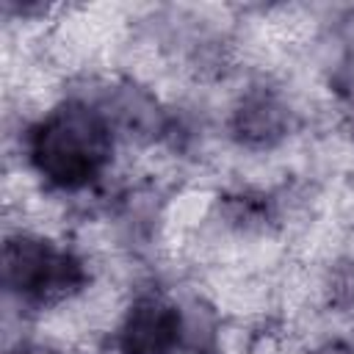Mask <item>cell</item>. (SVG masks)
<instances>
[{
	"label": "cell",
	"mask_w": 354,
	"mask_h": 354,
	"mask_svg": "<svg viewBox=\"0 0 354 354\" xmlns=\"http://www.w3.org/2000/svg\"><path fill=\"white\" fill-rule=\"evenodd\" d=\"M3 282L19 301L41 307L83 290L88 271L69 249L47 238L17 235L3 246Z\"/></svg>",
	"instance_id": "cell-2"
},
{
	"label": "cell",
	"mask_w": 354,
	"mask_h": 354,
	"mask_svg": "<svg viewBox=\"0 0 354 354\" xmlns=\"http://www.w3.org/2000/svg\"><path fill=\"white\" fill-rule=\"evenodd\" d=\"M11 354H58V351L50 346H41V343H19Z\"/></svg>",
	"instance_id": "cell-5"
},
{
	"label": "cell",
	"mask_w": 354,
	"mask_h": 354,
	"mask_svg": "<svg viewBox=\"0 0 354 354\" xmlns=\"http://www.w3.org/2000/svg\"><path fill=\"white\" fill-rule=\"evenodd\" d=\"M185 340V318L177 304L158 293L138 296L116 332L119 354H171Z\"/></svg>",
	"instance_id": "cell-3"
},
{
	"label": "cell",
	"mask_w": 354,
	"mask_h": 354,
	"mask_svg": "<svg viewBox=\"0 0 354 354\" xmlns=\"http://www.w3.org/2000/svg\"><path fill=\"white\" fill-rule=\"evenodd\" d=\"M315 354H348V351L340 348V346H326V348H321V351H315Z\"/></svg>",
	"instance_id": "cell-6"
},
{
	"label": "cell",
	"mask_w": 354,
	"mask_h": 354,
	"mask_svg": "<svg viewBox=\"0 0 354 354\" xmlns=\"http://www.w3.org/2000/svg\"><path fill=\"white\" fill-rule=\"evenodd\" d=\"M113 133L102 111L69 100L47 111L28 133V160L58 191L91 185L111 163Z\"/></svg>",
	"instance_id": "cell-1"
},
{
	"label": "cell",
	"mask_w": 354,
	"mask_h": 354,
	"mask_svg": "<svg viewBox=\"0 0 354 354\" xmlns=\"http://www.w3.org/2000/svg\"><path fill=\"white\" fill-rule=\"evenodd\" d=\"M288 130V111L268 94H252L235 111V133L243 144L268 147Z\"/></svg>",
	"instance_id": "cell-4"
}]
</instances>
